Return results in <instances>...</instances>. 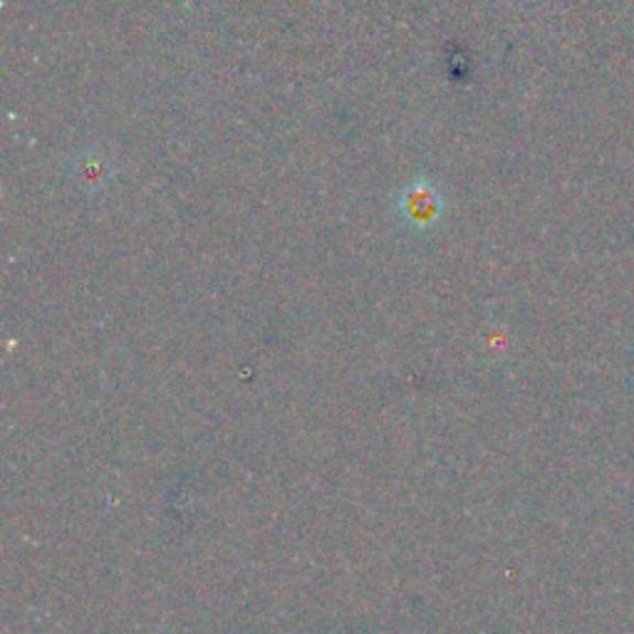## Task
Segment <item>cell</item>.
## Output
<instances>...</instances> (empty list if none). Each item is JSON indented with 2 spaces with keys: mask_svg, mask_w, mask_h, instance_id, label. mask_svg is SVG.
<instances>
[{
  "mask_svg": "<svg viewBox=\"0 0 634 634\" xmlns=\"http://www.w3.org/2000/svg\"><path fill=\"white\" fill-rule=\"evenodd\" d=\"M441 198L429 184H414L400 198V214L414 231L431 228L441 218Z\"/></svg>",
  "mask_w": 634,
  "mask_h": 634,
  "instance_id": "1",
  "label": "cell"
}]
</instances>
